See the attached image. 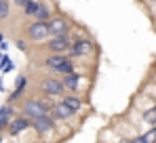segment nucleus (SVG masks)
<instances>
[{
	"mask_svg": "<svg viewBox=\"0 0 156 143\" xmlns=\"http://www.w3.org/2000/svg\"><path fill=\"white\" fill-rule=\"evenodd\" d=\"M57 99H51V97H44V95H26L21 101H19V112L26 114L30 118H40V116H47L51 114L53 105H55Z\"/></svg>",
	"mask_w": 156,
	"mask_h": 143,
	"instance_id": "1",
	"label": "nucleus"
},
{
	"mask_svg": "<svg viewBox=\"0 0 156 143\" xmlns=\"http://www.w3.org/2000/svg\"><path fill=\"white\" fill-rule=\"evenodd\" d=\"M97 55V42L91 38V36H84V38H78L72 42V47L68 51V57L74 59V61H87L91 57Z\"/></svg>",
	"mask_w": 156,
	"mask_h": 143,
	"instance_id": "2",
	"label": "nucleus"
},
{
	"mask_svg": "<svg viewBox=\"0 0 156 143\" xmlns=\"http://www.w3.org/2000/svg\"><path fill=\"white\" fill-rule=\"evenodd\" d=\"M38 93L44 97H51V99H61L66 95V86H63V80L61 76L57 74H49V76H42L40 82H38Z\"/></svg>",
	"mask_w": 156,
	"mask_h": 143,
	"instance_id": "3",
	"label": "nucleus"
},
{
	"mask_svg": "<svg viewBox=\"0 0 156 143\" xmlns=\"http://www.w3.org/2000/svg\"><path fill=\"white\" fill-rule=\"evenodd\" d=\"M23 36H26L32 44L42 47V44L51 38L49 23H47V21H36V19H32V21H27L26 27H23Z\"/></svg>",
	"mask_w": 156,
	"mask_h": 143,
	"instance_id": "4",
	"label": "nucleus"
},
{
	"mask_svg": "<svg viewBox=\"0 0 156 143\" xmlns=\"http://www.w3.org/2000/svg\"><path fill=\"white\" fill-rule=\"evenodd\" d=\"M47 23H49L51 36H70L72 30H74V21H72L66 13H61V11H57Z\"/></svg>",
	"mask_w": 156,
	"mask_h": 143,
	"instance_id": "5",
	"label": "nucleus"
},
{
	"mask_svg": "<svg viewBox=\"0 0 156 143\" xmlns=\"http://www.w3.org/2000/svg\"><path fill=\"white\" fill-rule=\"evenodd\" d=\"M32 128L38 137H49V135H55V128H57V118H53V114H47V116H40V118L32 120Z\"/></svg>",
	"mask_w": 156,
	"mask_h": 143,
	"instance_id": "6",
	"label": "nucleus"
},
{
	"mask_svg": "<svg viewBox=\"0 0 156 143\" xmlns=\"http://www.w3.org/2000/svg\"><path fill=\"white\" fill-rule=\"evenodd\" d=\"M72 36H51L44 44H42V51H47V53H63V55H68V51L72 47Z\"/></svg>",
	"mask_w": 156,
	"mask_h": 143,
	"instance_id": "7",
	"label": "nucleus"
},
{
	"mask_svg": "<svg viewBox=\"0 0 156 143\" xmlns=\"http://www.w3.org/2000/svg\"><path fill=\"white\" fill-rule=\"evenodd\" d=\"M61 80H63V86H66V91L68 93H78V95H82L84 91H89V86H82V82L87 80L84 78V74H80V72H72V74H66V76H61Z\"/></svg>",
	"mask_w": 156,
	"mask_h": 143,
	"instance_id": "8",
	"label": "nucleus"
},
{
	"mask_svg": "<svg viewBox=\"0 0 156 143\" xmlns=\"http://www.w3.org/2000/svg\"><path fill=\"white\" fill-rule=\"evenodd\" d=\"M27 128H32V118L19 112V114H17L15 118L9 122L6 135H9V137H19V135H21L23 131H27Z\"/></svg>",
	"mask_w": 156,
	"mask_h": 143,
	"instance_id": "9",
	"label": "nucleus"
},
{
	"mask_svg": "<svg viewBox=\"0 0 156 143\" xmlns=\"http://www.w3.org/2000/svg\"><path fill=\"white\" fill-rule=\"evenodd\" d=\"M66 59H68V55H63V53H47L42 57V65H44V70H49V74H59Z\"/></svg>",
	"mask_w": 156,
	"mask_h": 143,
	"instance_id": "10",
	"label": "nucleus"
},
{
	"mask_svg": "<svg viewBox=\"0 0 156 143\" xmlns=\"http://www.w3.org/2000/svg\"><path fill=\"white\" fill-rule=\"evenodd\" d=\"M51 114H53V118H57V122H66V124H70V122H74V120H76V114H74V112H72V110H70L61 99H57V101H55Z\"/></svg>",
	"mask_w": 156,
	"mask_h": 143,
	"instance_id": "11",
	"label": "nucleus"
},
{
	"mask_svg": "<svg viewBox=\"0 0 156 143\" xmlns=\"http://www.w3.org/2000/svg\"><path fill=\"white\" fill-rule=\"evenodd\" d=\"M61 101L74 112V114H82L84 112V107H87V101H84V97L82 95H78V93H66V95L61 97Z\"/></svg>",
	"mask_w": 156,
	"mask_h": 143,
	"instance_id": "12",
	"label": "nucleus"
},
{
	"mask_svg": "<svg viewBox=\"0 0 156 143\" xmlns=\"http://www.w3.org/2000/svg\"><path fill=\"white\" fill-rule=\"evenodd\" d=\"M55 13H57L55 2H51V0H40V4H38L36 13H34V19L36 21H49Z\"/></svg>",
	"mask_w": 156,
	"mask_h": 143,
	"instance_id": "13",
	"label": "nucleus"
},
{
	"mask_svg": "<svg viewBox=\"0 0 156 143\" xmlns=\"http://www.w3.org/2000/svg\"><path fill=\"white\" fill-rule=\"evenodd\" d=\"M141 122L148 124V126H156V107H148L144 114H141Z\"/></svg>",
	"mask_w": 156,
	"mask_h": 143,
	"instance_id": "14",
	"label": "nucleus"
},
{
	"mask_svg": "<svg viewBox=\"0 0 156 143\" xmlns=\"http://www.w3.org/2000/svg\"><path fill=\"white\" fill-rule=\"evenodd\" d=\"M38 4H40V0H27V4L21 9L23 17H27V19H34V13H36V9H38Z\"/></svg>",
	"mask_w": 156,
	"mask_h": 143,
	"instance_id": "15",
	"label": "nucleus"
},
{
	"mask_svg": "<svg viewBox=\"0 0 156 143\" xmlns=\"http://www.w3.org/2000/svg\"><path fill=\"white\" fill-rule=\"evenodd\" d=\"M11 4H13L11 0H0V21L11 17Z\"/></svg>",
	"mask_w": 156,
	"mask_h": 143,
	"instance_id": "16",
	"label": "nucleus"
},
{
	"mask_svg": "<svg viewBox=\"0 0 156 143\" xmlns=\"http://www.w3.org/2000/svg\"><path fill=\"white\" fill-rule=\"evenodd\" d=\"M15 91H19V93H23V95H26V91H27V78L23 76V74H19V76L15 78Z\"/></svg>",
	"mask_w": 156,
	"mask_h": 143,
	"instance_id": "17",
	"label": "nucleus"
},
{
	"mask_svg": "<svg viewBox=\"0 0 156 143\" xmlns=\"http://www.w3.org/2000/svg\"><path fill=\"white\" fill-rule=\"evenodd\" d=\"M30 44H32V42L27 40L26 36H21V38H17V40H15V47L19 48V51H23V53H27V48H30Z\"/></svg>",
	"mask_w": 156,
	"mask_h": 143,
	"instance_id": "18",
	"label": "nucleus"
},
{
	"mask_svg": "<svg viewBox=\"0 0 156 143\" xmlns=\"http://www.w3.org/2000/svg\"><path fill=\"white\" fill-rule=\"evenodd\" d=\"M141 135L146 137V141H148V143H156V126H148V131L141 133Z\"/></svg>",
	"mask_w": 156,
	"mask_h": 143,
	"instance_id": "19",
	"label": "nucleus"
},
{
	"mask_svg": "<svg viewBox=\"0 0 156 143\" xmlns=\"http://www.w3.org/2000/svg\"><path fill=\"white\" fill-rule=\"evenodd\" d=\"M9 59H11V57H9L4 51H0V74H2V68L6 65V61H9Z\"/></svg>",
	"mask_w": 156,
	"mask_h": 143,
	"instance_id": "20",
	"label": "nucleus"
},
{
	"mask_svg": "<svg viewBox=\"0 0 156 143\" xmlns=\"http://www.w3.org/2000/svg\"><path fill=\"white\" fill-rule=\"evenodd\" d=\"M129 143H148V141L144 135H133V137H129Z\"/></svg>",
	"mask_w": 156,
	"mask_h": 143,
	"instance_id": "21",
	"label": "nucleus"
},
{
	"mask_svg": "<svg viewBox=\"0 0 156 143\" xmlns=\"http://www.w3.org/2000/svg\"><path fill=\"white\" fill-rule=\"evenodd\" d=\"M13 70H15V63H13V61L9 59V61H6V65L2 68V74H11V72H13Z\"/></svg>",
	"mask_w": 156,
	"mask_h": 143,
	"instance_id": "22",
	"label": "nucleus"
},
{
	"mask_svg": "<svg viewBox=\"0 0 156 143\" xmlns=\"http://www.w3.org/2000/svg\"><path fill=\"white\" fill-rule=\"evenodd\" d=\"M11 2H13V4H15L17 9H23V6L27 4V0H11Z\"/></svg>",
	"mask_w": 156,
	"mask_h": 143,
	"instance_id": "23",
	"label": "nucleus"
},
{
	"mask_svg": "<svg viewBox=\"0 0 156 143\" xmlns=\"http://www.w3.org/2000/svg\"><path fill=\"white\" fill-rule=\"evenodd\" d=\"M6 91V86H4V80H2V76H0V93H4Z\"/></svg>",
	"mask_w": 156,
	"mask_h": 143,
	"instance_id": "24",
	"label": "nucleus"
},
{
	"mask_svg": "<svg viewBox=\"0 0 156 143\" xmlns=\"http://www.w3.org/2000/svg\"><path fill=\"white\" fill-rule=\"evenodd\" d=\"M6 48H9V42H6V40H4V42H2V44H0V51H4V53H6Z\"/></svg>",
	"mask_w": 156,
	"mask_h": 143,
	"instance_id": "25",
	"label": "nucleus"
},
{
	"mask_svg": "<svg viewBox=\"0 0 156 143\" xmlns=\"http://www.w3.org/2000/svg\"><path fill=\"white\" fill-rule=\"evenodd\" d=\"M137 2H141V4H144V6H148V4H150V2H152V0H137Z\"/></svg>",
	"mask_w": 156,
	"mask_h": 143,
	"instance_id": "26",
	"label": "nucleus"
},
{
	"mask_svg": "<svg viewBox=\"0 0 156 143\" xmlns=\"http://www.w3.org/2000/svg\"><path fill=\"white\" fill-rule=\"evenodd\" d=\"M4 42V32H0V44Z\"/></svg>",
	"mask_w": 156,
	"mask_h": 143,
	"instance_id": "27",
	"label": "nucleus"
},
{
	"mask_svg": "<svg viewBox=\"0 0 156 143\" xmlns=\"http://www.w3.org/2000/svg\"><path fill=\"white\" fill-rule=\"evenodd\" d=\"M4 135H6V133H0V143H4Z\"/></svg>",
	"mask_w": 156,
	"mask_h": 143,
	"instance_id": "28",
	"label": "nucleus"
},
{
	"mask_svg": "<svg viewBox=\"0 0 156 143\" xmlns=\"http://www.w3.org/2000/svg\"><path fill=\"white\" fill-rule=\"evenodd\" d=\"M118 143H129V139H120V141H118Z\"/></svg>",
	"mask_w": 156,
	"mask_h": 143,
	"instance_id": "29",
	"label": "nucleus"
},
{
	"mask_svg": "<svg viewBox=\"0 0 156 143\" xmlns=\"http://www.w3.org/2000/svg\"><path fill=\"white\" fill-rule=\"evenodd\" d=\"M154 107H156V99H154Z\"/></svg>",
	"mask_w": 156,
	"mask_h": 143,
	"instance_id": "30",
	"label": "nucleus"
}]
</instances>
